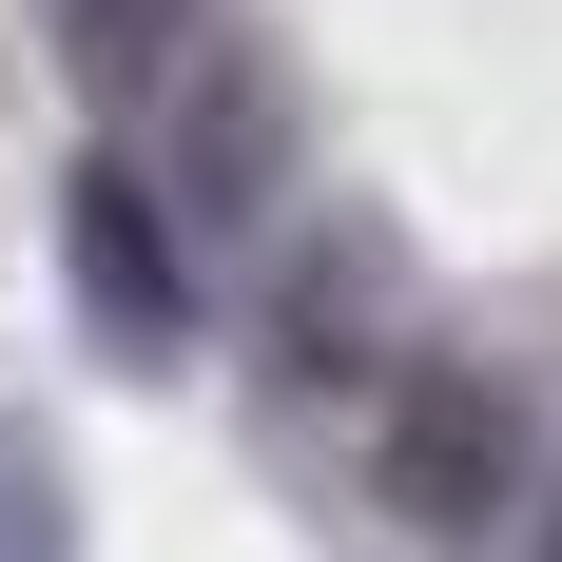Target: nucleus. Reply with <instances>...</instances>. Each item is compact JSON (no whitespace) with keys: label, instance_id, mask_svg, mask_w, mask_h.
Returning <instances> with one entry per match:
<instances>
[{"label":"nucleus","instance_id":"obj_1","mask_svg":"<svg viewBox=\"0 0 562 562\" xmlns=\"http://www.w3.org/2000/svg\"><path fill=\"white\" fill-rule=\"evenodd\" d=\"M524 485H543V427H524L505 369L407 349L389 389H369V505L407 543H524Z\"/></svg>","mask_w":562,"mask_h":562},{"label":"nucleus","instance_id":"obj_4","mask_svg":"<svg viewBox=\"0 0 562 562\" xmlns=\"http://www.w3.org/2000/svg\"><path fill=\"white\" fill-rule=\"evenodd\" d=\"M407 369V252L369 214L272 233V389H389Z\"/></svg>","mask_w":562,"mask_h":562},{"label":"nucleus","instance_id":"obj_3","mask_svg":"<svg viewBox=\"0 0 562 562\" xmlns=\"http://www.w3.org/2000/svg\"><path fill=\"white\" fill-rule=\"evenodd\" d=\"M58 272H78V330H98V349H136V369L194 349V214L156 194V156H78V194H58Z\"/></svg>","mask_w":562,"mask_h":562},{"label":"nucleus","instance_id":"obj_2","mask_svg":"<svg viewBox=\"0 0 562 562\" xmlns=\"http://www.w3.org/2000/svg\"><path fill=\"white\" fill-rule=\"evenodd\" d=\"M136 156H156V194L194 233H291V78L252 40H175V78L136 98Z\"/></svg>","mask_w":562,"mask_h":562},{"label":"nucleus","instance_id":"obj_6","mask_svg":"<svg viewBox=\"0 0 562 562\" xmlns=\"http://www.w3.org/2000/svg\"><path fill=\"white\" fill-rule=\"evenodd\" d=\"M0 562H78V485H58V447L0 407Z\"/></svg>","mask_w":562,"mask_h":562},{"label":"nucleus","instance_id":"obj_7","mask_svg":"<svg viewBox=\"0 0 562 562\" xmlns=\"http://www.w3.org/2000/svg\"><path fill=\"white\" fill-rule=\"evenodd\" d=\"M524 562H562V447H543V485H524Z\"/></svg>","mask_w":562,"mask_h":562},{"label":"nucleus","instance_id":"obj_5","mask_svg":"<svg viewBox=\"0 0 562 562\" xmlns=\"http://www.w3.org/2000/svg\"><path fill=\"white\" fill-rule=\"evenodd\" d=\"M58 40H78V78H98V98H156L175 40H194V0H58Z\"/></svg>","mask_w":562,"mask_h":562}]
</instances>
